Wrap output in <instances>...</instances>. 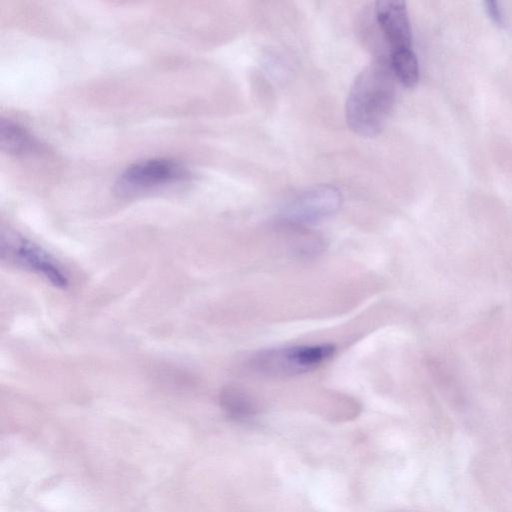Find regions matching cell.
I'll use <instances>...</instances> for the list:
<instances>
[{"instance_id": "obj_1", "label": "cell", "mask_w": 512, "mask_h": 512, "mask_svg": "<svg viewBox=\"0 0 512 512\" xmlns=\"http://www.w3.org/2000/svg\"><path fill=\"white\" fill-rule=\"evenodd\" d=\"M395 100V75L389 61L376 59L353 81L345 105L349 128L363 137L381 132Z\"/></svg>"}, {"instance_id": "obj_2", "label": "cell", "mask_w": 512, "mask_h": 512, "mask_svg": "<svg viewBox=\"0 0 512 512\" xmlns=\"http://www.w3.org/2000/svg\"><path fill=\"white\" fill-rule=\"evenodd\" d=\"M330 343L269 348L255 353L250 367L269 377H292L310 372L328 361L335 353Z\"/></svg>"}, {"instance_id": "obj_3", "label": "cell", "mask_w": 512, "mask_h": 512, "mask_svg": "<svg viewBox=\"0 0 512 512\" xmlns=\"http://www.w3.org/2000/svg\"><path fill=\"white\" fill-rule=\"evenodd\" d=\"M190 178L188 169L168 158H151L128 166L115 181L119 196L131 197Z\"/></svg>"}, {"instance_id": "obj_4", "label": "cell", "mask_w": 512, "mask_h": 512, "mask_svg": "<svg viewBox=\"0 0 512 512\" xmlns=\"http://www.w3.org/2000/svg\"><path fill=\"white\" fill-rule=\"evenodd\" d=\"M2 259L33 272L56 287H65L68 278L54 259L40 247L9 230L1 231Z\"/></svg>"}, {"instance_id": "obj_5", "label": "cell", "mask_w": 512, "mask_h": 512, "mask_svg": "<svg viewBox=\"0 0 512 512\" xmlns=\"http://www.w3.org/2000/svg\"><path fill=\"white\" fill-rule=\"evenodd\" d=\"M342 202L340 191L332 185L313 187L288 203L280 215V224L300 228L315 224L335 214Z\"/></svg>"}, {"instance_id": "obj_6", "label": "cell", "mask_w": 512, "mask_h": 512, "mask_svg": "<svg viewBox=\"0 0 512 512\" xmlns=\"http://www.w3.org/2000/svg\"><path fill=\"white\" fill-rule=\"evenodd\" d=\"M376 19L392 51L411 48L412 33L406 4L403 1H377Z\"/></svg>"}, {"instance_id": "obj_7", "label": "cell", "mask_w": 512, "mask_h": 512, "mask_svg": "<svg viewBox=\"0 0 512 512\" xmlns=\"http://www.w3.org/2000/svg\"><path fill=\"white\" fill-rule=\"evenodd\" d=\"M220 406L236 422H248L258 413L255 401L241 388L228 386L220 394Z\"/></svg>"}, {"instance_id": "obj_8", "label": "cell", "mask_w": 512, "mask_h": 512, "mask_svg": "<svg viewBox=\"0 0 512 512\" xmlns=\"http://www.w3.org/2000/svg\"><path fill=\"white\" fill-rule=\"evenodd\" d=\"M0 144L2 150L14 155L30 153L37 147L34 138L23 127L5 119L0 124Z\"/></svg>"}, {"instance_id": "obj_9", "label": "cell", "mask_w": 512, "mask_h": 512, "mask_svg": "<svg viewBox=\"0 0 512 512\" xmlns=\"http://www.w3.org/2000/svg\"><path fill=\"white\" fill-rule=\"evenodd\" d=\"M390 65L392 71L403 85L414 86L419 79L418 59L412 48L391 51Z\"/></svg>"}, {"instance_id": "obj_10", "label": "cell", "mask_w": 512, "mask_h": 512, "mask_svg": "<svg viewBox=\"0 0 512 512\" xmlns=\"http://www.w3.org/2000/svg\"><path fill=\"white\" fill-rule=\"evenodd\" d=\"M485 9L489 16L498 24H503L505 22V17L503 16V11L499 5V3L495 0H486L484 2Z\"/></svg>"}]
</instances>
